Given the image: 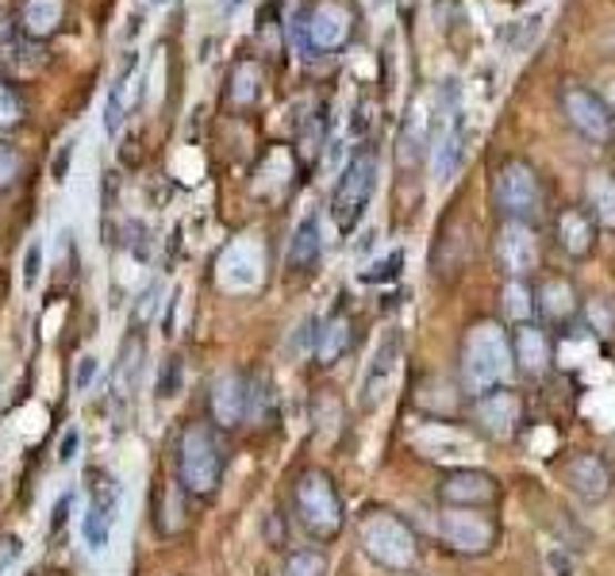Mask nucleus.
<instances>
[{"label": "nucleus", "instance_id": "31", "mask_svg": "<svg viewBox=\"0 0 615 576\" xmlns=\"http://www.w3.org/2000/svg\"><path fill=\"white\" fill-rule=\"evenodd\" d=\"M181 388H185V365H181V357H165L162 370H158V400H178Z\"/></svg>", "mask_w": 615, "mask_h": 576}, {"label": "nucleus", "instance_id": "13", "mask_svg": "<svg viewBox=\"0 0 615 576\" xmlns=\"http://www.w3.org/2000/svg\"><path fill=\"white\" fill-rule=\"evenodd\" d=\"M415 446L431 457V462H473L481 454L477 438L465 434L458 427H446V423H431L415 434Z\"/></svg>", "mask_w": 615, "mask_h": 576}, {"label": "nucleus", "instance_id": "32", "mask_svg": "<svg viewBox=\"0 0 615 576\" xmlns=\"http://www.w3.org/2000/svg\"><path fill=\"white\" fill-rule=\"evenodd\" d=\"M281 576H327V557L315 554V549H296V554L285 557Z\"/></svg>", "mask_w": 615, "mask_h": 576}, {"label": "nucleus", "instance_id": "48", "mask_svg": "<svg viewBox=\"0 0 615 576\" xmlns=\"http://www.w3.org/2000/svg\"><path fill=\"white\" fill-rule=\"evenodd\" d=\"M151 4H162V0H151Z\"/></svg>", "mask_w": 615, "mask_h": 576}, {"label": "nucleus", "instance_id": "3", "mask_svg": "<svg viewBox=\"0 0 615 576\" xmlns=\"http://www.w3.org/2000/svg\"><path fill=\"white\" fill-rule=\"evenodd\" d=\"M373 189H377V154L370 150H359V154L346 162L343 178L335 185V196H331V220L343 235H351L362 223L365 208L373 200Z\"/></svg>", "mask_w": 615, "mask_h": 576}, {"label": "nucleus", "instance_id": "34", "mask_svg": "<svg viewBox=\"0 0 615 576\" xmlns=\"http://www.w3.org/2000/svg\"><path fill=\"white\" fill-rule=\"evenodd\" d=\"M97 377H101V357H97V354H81L78 365H73V388H78V392H93Z\"/></svg>", "mask_w": 615, "mask_h": 576}, {"label": "nucleus", "instance_id": "18", "mask_svg": "<svg viewBox=\"0 0 615 576\" xmlns=\"http://www.w3.org/2000/svg\"><path fill=\"white\" fill-rule=\"evenodd\" d=\"M212 415L220 427H239L246 420V381L239 373H220L212 381Z\"/></svg>", "mask_w": 615, "mask_h": 576}, {"label": "nucleus", "instance_id": "25", "mask_svg": "<svg viewBox=\"0 0 615 576\" xmlns=\"http://www.w3.org/2000/svg\"><path fill=\"white\" fill-rule=\"evenodd\" d=\"M538 307H543L546 320L562 323L577 312V292H573V285H565V281H546L543 292H538Z\"/></svg>", "mask_w": 615, "mask_h": 576}, {"label": "nucleus", "instance_id": "20", "mask_svg": "<svg viewBox=\"0 0 615 576\" xmlns=\"http://www.w3.org/2000/svg\"><path fill=\"white\" fill-rule=\"evenodd\" d=\"M351 36V16L339 4H320L312 12V23H308V39H312L315 50H339Z\"/></svg>", "mask_w": 615, "mask_h": 576}, {"label": "nucleus", "instance_id": "6", "mask_svg": "<svg viewBox=\"0 0 615 576\" xmlns=\"http://www.w3.org/2000/svg\"><path fill=\"white\" fill-rule=\"evenodd\" d=\"M178 469L181 484H185L193 496H208V492L220 484L223 477V454L220 442L208 427H189L181 434V449H178Z\"/></svg>", "mask_w": 615, "mask_h": 576}, {"label": "nucleus", "instance_id": "21", "mask_svg": "<svg viewBox=\"0 0 615 576\" xmlns=\"http://www.w3.org/2000/svg\"><path fill=\"white\" fill-rule=\"evenodd\" d=\"M546 20H551V12L546 8H527V12H520L515 20H508V28L501 31V47L504 54H527L531 47L543 39V28Z\"/></svg>", "mask_w": 615, "mask_h": 576}, {"label": "nucleus", "instance_id": "35", "mask_svg": "<svg viewBox=\"0 0 615 576\" xmlns=\"http://www.w3.org/2000/svg\"><path fill=\"white\" fill-rule=\"evenodd\" d=\"M543 569L546 576H573V554L565 546H546L543 549Z\"/></svg>", "mask_w": 615, "mask_h": 576}, {"label": "nucleus", "instance_id": "26", "mask_svg": "<svg viewBox=\"0 0 615 576\" xmlns=\"http://www.w3.org/2000/svg\"><path fill=\"white\" fill-rule=\"evenodd\" d=\"M558 235H562V246L573 257H585L593 250V223H588L585 212H565L558 220Z\"/></svg>", "mask_w": 615, "mask_h": 576}, {"label": "nucleus", "instance_id": "36", "mask_svg": "<svg viewBox=\"0 0 615 576\" xmlns=\"http://www.w3.org/2000/svg\"><path fill=\"white\" fill-rule=\"evenodd\" d=\"M39 273H43V242H28L23 250V289H36L39 285Z\"/></svg>", "mask_w": 615, "mask_h": 576}, {"label": "nucleus", "instance_id": "4", "mask_svg": "<svg viewBox=\"0 0 615 576\" xmlns=\"http://www.w3.org/2000/svg\"><path fill=\"white\" fill-rule=\"evenodd\" d=\"M120 507H123V488L112 473H97L89 484L85 496V512H81V538H85L89 554H108L112 546L115 523H120Z\"/></svg>", "mask_w": 615, "mask_h": 576}, {"label": "nucleus", "instance_id": "38", "mask_svg": "<svg viewBox=\"0 0 615 576\" xmlns=\"http://www.w3.org/2000/svg\"><path fill=\"white\" fill-rule=\"evenodd\" d=\"M78 454H81V427L70 423V427L62 431V438H58V462L70 465V462H78Z\"/></svg>", "mask_w": 615, "mask_h": 576}, {"label": "nucleus", "instance_id": "11", "mask_svg": "<svg viewBox=\"0 0 615 576\" xmlns=\"http://www.w3.org/2000/svg\"><path fill=\"white\" fill-rule=\"evenodd\" d=\"M262 246L254 239H239L220 257V285L228 292H251L262 285Z\"/></svg>", "mask_w": 615, "mask_h": 576}, {"label": "nucleus", "instance_id": "27", "mask_svg": "<svg viewBox=\"0 0 615 576\" xmlns=\"http://www.w3.org/2000/svg\"><path fill=\"white\" fill-rule=\"evenodd\" d=\"M588 204H593L601 228H615V181H612V173H593V178H588Z\"/></svg>", "mask_w": 615, "mask_h": 576}, {"label": "nucleus", "instance_id": "47", "mask_svg": "<svg viewBox=\"0 0 615 576\" xmlns=\"http://www.w3.org/2000/svg\"><path fill=\"white\" fill-rule=\"evenodd\" d=\"M239 4H243V0H228V4H223V12H235Z\"/></svg>", "mask_w": 615, "mask_h": 576}, {"label": "nucleus", "instance_id": "44", "mask_svg": "<svg viewBox=\"0 0 615 576\" xmlns=\"http://www.w3.org/2000/svg\"><path fill=\"white\" fill-rule=\"evenodd\" d=\"M16 112H20V108H16V100L4 93V89H0V123H16Z\"/></svg>", "mask_w": 615, "mask_h": 576}, {"label": "nucleus", "instance_id": "17", "mask_svg": "<svg viewBox=\"0 0 615 576\" xmlns=\"http://www.w3.org/2000/svg\"><path fill=\"white\" fill-rule=\"evenodd\" d=\"M462 150H465V131H462V112L454 120H446L435 135V150H431V173H435L438 185L454 181L462 165Z\"/></svg>", "mask_w": 615, "mask_h": 576}, {"label": "nucleus", "instance_id": "9", "mask_svg": "<svg viewBox=\"0 0 615 576\" xmlns=\"http://www.w3.org/2000/svg\"><path fill=\"white\" fill-rule=\"evenodd\" d=\"M438 527H443V538L458 554H488L496 542L493 515H481L477 507H446Z\"/></svg>", "mask_w": 615, "mask_h": 576}, {"label": "nucleus", "instance_id": "8", "mask_svg": "<svg viewBox=\"0 0 615 576\" xmlns=\"http://www.w3.org/2000/svg\"><path fill=\"white\" fill-rule=\"evenodd\" d=\"M493 196L496 208L515 223H527L543 212V185H538L535 170L527 162H504L501 173H496Z\"/></svg>", "mask_w": 615, "mask_h": 576}, {"label": "nucleus", "instance_id": "33", "mask_svg": "<svg viewBox=\"0 0 615 576\" xmlns=\"http://www.w3.org/2000/svg\"><path fill=\"white\" fill-rule=\"evenodd\" d=\"M401 265H404V250H393L389 257L373 262L370 270H362V281H365V285H381V281H393V277H401Z\"/></svg>", "mask_w": 615, "mask_h": 576}, {"label": "nucleus", "instance_id": "43", "mask_svg": "<svg viewBox=\"0 0 615 576\" xmlns=\"http://www.w3.org/2000/svg\"><path fill=\"white\" fill-rule=\"evenodd\" d=\"M588 315H593V323H596V335H608L612 331V307H604V300H596L593 307H588Z\"/></svg>", "mask_w": 615, "mask_h": 576}, {"label": "nucleus", "instance_id": "28", "mask_svg": "<svg viewBox=\"0 0 615 576\" xmlns=\"http://www.w3.org/2000/svg\"><path fill=\"white\" fill-rule=\"evenodd\" d=\"M423 139H427V115H423L420 108H412L409 120H404V131H401V162L404 165H412L415 158H420Z\"/></svg>", "mask_w": 615, "mask_h": 576}, {"label": "nucleus", "instance_id": "22", "mask_svg": "<svg viewBox=\"0 0 615 576\" xmlns=\"http://www.w3.org/2000/svg\"><path fill=\"white\" fill-rule=\"evenodd\" d=\"M323 254V239H320V215L308 212L293 231V242H289V265L293 270H312Z\"/></svg>", "mask_w": 615, "mask_h": 576}, {"label": "nucleus", "instance_id": "14", "mask_svg": "<svg viewBox=\"0 0 615 576\" xmlns=\"http://www.w3.org/2000/svg\"><path fill=\"white\" fill-rule=\"evenodd\" d=\"M565 481H569L573 496H581L585 504H601L612 496L615 473L601 454H577L565 469Z\"/></svg>", "mask_w": 615, "mask_h": 576}, {"label": "nucleus", "instance_id": "42", "mask_svg": "<svg viewBox=\"0 0 615 576\" xmlns=\"http://www.w3.org/2000/svg\"><path fill=\"white\" fill-rule=\"evenodd\" d=\"M16 170H20V162H16V154L8 146H0V189L12 185L16 181Z\"/></svg>", "mask_w": 615, "mask_h": 576}, {"label": "nucleus", "instance_id": "7", "mask_svg": "<svg viewBox=\"0 0 615 576\" xmlns=\"http://www.w3.org/2000/svg\"><path fill=\"white\" fill-rule=\"evenodd\" d=\"M401 357H404V335L396 327H389L385 335L377 338L373 346L370 362L362 370V381H359V412H377L381 404L389 400V388L396 381V370H401Z\"/></svg>", "mask_w": 615, "mask_h": 576}, {"label": "nucleus", "instance_id": "19", "mask_svg": "<svg viewBox=\"0 0 615 576\" xmlns=\"http://www.w3.org/2000/svg\"><path fill=\"white\" fill-rule=\"evenodd\" d=\"M512 357L527 377H543L551 370V338H546V331L523 323L512 335Z\"/></svg>", "mask_w": 615, "mask_h": 576}, {"label": "nucleus", "instance_id": "30", "mask_svg": "<svg viewBox=\"0 0 615 576\" xmlns=\"http://www.w3.org/2000/svg\"><path fill=\"white\" fill-rule=\"evenodd\" d=\"M139 354H143V346L135 342H123V354H120V365H115V396H128L131 388H135V373H139Z\"/></svg>", "mask_w": 615, "mask_h": 576}, {"label": "nucleus", "instance_id": "39", "mask_svg": "<svg viewBox=\"0 0 615 576\" xmlns=\"http://www.w3.org/2000/svg\"><path fill=\"white\" fill-rule=\"evenodd\" d=\"M20 554H23L20 534H8V538H0V576H8V569L20 562Z\"/></svg>", "mask_w": 615, "mask_h": 576}, {"label": "nucleus", "instance_id": "1", "mask_svg": "<svg viewBox=\"0 0 615 576\" xmlns=\"http://www.w3.org/2000/svg\"><path fill=\"white\" fill-rule=\"evenodd\" d=\"M515 357H512V338L496 320H481L470 327L462 342V381L470 392L485 396L493 388H504L512 381Z\"/></svg>", "mask_w": 615, "mask_h": 576}, {"label": "nucleus", "instance_id": "37", "mask_svg": "<svg viewBox=\"0 0 615 576\" xmlns=\"http://www.w3.org/2000/svg\"><path fill=\"white\" fill-rule=\"evenodd\" d=\"M231 97L239 100V104H251L258 97V70L254 65H239L235 70V89H231Z\"/></svg>", "mask_w": 615, "mask_h": 576}, {"label": "nucleus", "instance_id": "15", "mask_svg": "<svg viewBox=\"0 0 615 576\" xmlns=\"http://www.w3.org/2000/svg\"><path fill=\"white\" fill-rule=\"evenodd\" d=\"M520 420H523V404L512 388H493L485 396H477V423L493 438H512L520 431Z\"/></svg>", "mask_w": 615, "mask_h": 576}, {"label": "nucleus", "instance_id": "41", "mask_svg": "<svg viewBox=\"0 0 615 576\" xmlns=\"http://www.w3.org/2000/svg\"><path fill=\"white\" fill-rule=\"evenodd\" d=\"M158 296H162V285H158V281H151L143 296H139V304H135V323H147V320H151L154 307L162 304V300H158Z\"/></svg>", "mask_w": 615, "mask_h": 576}, {"label": "nucleus", "instance_id": "23", "mask_svg": "<svg viewBox=\"0 0 615 576\" xmlns=\"http://www.w3.org/2000/svg\"><path fill=\"white\" fill-rule=\"evenodd\" d=\"M346 346H351V320L346 315H327L320 323V331H315V350H312L315 362L335 365L346 354Z\"/></svg>", "mask_w": 615, "mask_h": 576}, {"label": "nucleus", "instance_id": "40", "mask_svg": "<svg viewBox=\"0 0 615 576\" xmlns=\"http://www.w3.org/2000/svg\"><path fill=\"white\" fill-rule=\"evenodd\" d=\"M73 139L70 143H62L58 146V154H54V162H51V178L58 181V185H65V178H70V165H73Z\"/></svg>", "mask_w": 615, "mask_h": 576}, {"label": "nucleus", "instance_id": "16", "mask_svg": "<svg viewBox=\"0 0 615 576\" xmlns=\"http://www.w3.org/2000/svg\"><path fill=\"white\" fill-rule=\"evenodd\" d=\"M496 481L481 469H454L446 473V481L438 484V496H443L446 507H481L496 499Z\"/></svg>", "mask_w": 615, "mask_h": 576}, {"label": "nucleus", "instance_id": "45", "mask_svg": "<svg viewBox=\"0 0 615 576\" xmlns=\"http://www.w3.org/2000/svg\"><path fill=\"white\" fill-rule=\"evenodd\" d=\"M601 100L608 104V112L615 115V81H608V85H604V97H601Z\"/></svg>", "mask_w": 615, "mask_h": 576}, {"label": "nucleus", "instance_id": "29", "mask_svg": "<svg viewBox=\"0 0 615 576\" xmlns=\"http://www.w3.org/2000/svg\"><path fill=\"white\" fill-rule=\"evenodd\" d=\"M501 304H504V315L515 323L531 320V312H535V300H531V289L523 285V281H508V285H504Z\"/></svg>", "mask_w": 615, "mask_h": 576}, {"label": "nucleus", "instance_id": "2", "mask_svg": "<svg viewBox=\"0 0 615 576\" xmlns=\"http://www.w3.org/2000/svg\"><path fill=\"white\" fill-rule=\"evenodd\" d=\"M359 538H362V549L373 565L381 569H393V573H404L420 562V542L409 523L401 515H389V512H373L362 519L359 527Z\"/></svg>", "mask_w": 615, "mask_h": 576}, {"label": "nucleus", "instance_id": "24", "mask_svg": "<svg viewBox=\"0 0 615 576\" xmlns=\"http://www.w3.org/2000/svg\"><path fill=\"white\" fill-rule=\"evenodd\" d=\"M135 65H139V54L131 50V54L123 58L120 73H115V81L108 85V104H104V131L108 135H115V131L123 128V115H128V81H131V73H135Z\"/></svg>", "mask_w": 615, "mask_h": 576}, {"label": "nucleus", "instance_id": "10", "mask_svg": "<svg viewBox=\"0 0 615 576\" xmlns=\"http://www.w3.org/2000/svg\"><path fill=\"white\" fill-rule=\"evenodd\" d=\"M562 108H565V115H569V123L581 131V135L596 139V143H608L612 139L615 115L608 112V104H604L596 93H588V89H581V85H569L562 93Z\"/></svg>", "mask_w": 615, "mask_h": 576}, {"label": "nucleus", "instance_id": "12", "mask_svg": "<svg viewBox=\"0 0 615 576\" xmlns=\"http://www.w3.org/2000/svg\"><path fill=\"white\" fill-rule=\"evenodd\" d=\"M496 262H501V270L508 273L512 281L527 277V273L538 265L535 231H531L527 223H515V220L504 223L501 235H496Z\"/></svg>", "mask_w": 615, "mask_h": 576}, {"label": "nucleus", "instance_id": "46", "mask_svg": "<svg viewBox=\"0 0 615 576\" xmlns=\"http://www.w3.org/2000/svg\"><path fill=\"white\" fill-rule=\"evenodd\" d=\"M139 23H143V16L135 12V16H131V20H128V39H135V36H139Z\"/></svg>", "mask_w": 615, "mask_h": 576}, {"label": "nucleus", "instance_id": "5", "mask_svg": "<svg viewBox=\"0 0 615 576\" xmlns=\"http://www.w3.org/2000/svg\"><path fill=\"white\" fill-rule=\"evenodd\" d=\"M296 515L312 538H335L343 530V499L327 473L312 469L296 481Z\"/></svg>", "mask_w": 615, "mask_h": 576}]
</instances>
